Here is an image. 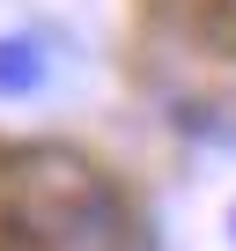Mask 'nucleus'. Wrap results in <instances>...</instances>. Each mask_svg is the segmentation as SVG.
Listing matches in <instances>:
<instances>
[{"mask_svg": "<svg viewBox=\"0 0 236 251\" xmlns=\"http://www.w3.org/2000/svg\"><path fill=\"white\" fill-rule=\"evenodd\" d=\"M37 74H45V52L30 37H0V89L23 96V89H37Z\"/></svg>", "mask_w": 236, "mask_h": 251, "instance_id": "obj_1", "label": "nucleus"}]
</instances>
